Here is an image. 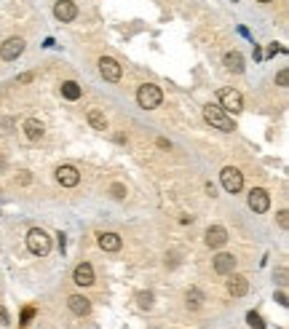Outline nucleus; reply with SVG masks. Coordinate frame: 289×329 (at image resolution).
I'll return each instance as SVG.
<instances>
[{
    "label": "nucleus",
    "instance_id": "9b49d317",
    "mask_svg": "<svg viewBox=\"0 0 289 329\" xmlns=\"http://www.w3.org/2000/svg\"><path fill=\"white\" fill-rule=\"evenodd\" d=\"M72 281H75L78 287H91L94 284V268L89 262L75 265V270H72Z\"/></svg>",
    "mask_w": 289,
    "mask_h": 329
},
{
    "label": "nucleus",
    "instance_id": "39448f33",
    "mask_svg": "<svg viewBox=\"0 0 289 329\" xmlns=\"http://www.w3.org/2000/svg\"><path fill=\"white\" fill-rule=\"evenodd\" d=\"M220 107L231 113H241L244 110V97L236 89H220Z\"/></svg>",
    "mask_w": 289,
    "mask_h": 329
},
{
    "label": "nucleus",
    "instance_id": "9d476101",
    "mask_svg": "<svg viewBox=\"0 0 289 329\" xmlns=\"http://www.w3.org/2000/svg\"><path fill=\"white\" fill-rule=\"evenodd\" d=\"M56 182L65 185V187H75L80 182V174H78L75 166H67V163H65V166L56 169Z\"/></svg>",
    "mask_w": 289,
    "mask_h": 329
},
{
    "label": "nucleus",
    "instance_id": "423d86ee",
    "mask_svg": "<svg viewBox=\"0 0 289 329\" xmlns=\"http://www.w3.org/2000/svg\"><path fill=\"white\" fill-rule=\"evenodd\" d=\"M99 73L105 80H110V83H118L120 75H123V67H120L113 56H102L99 59Z\"/></svg>",
    "mask_w": 289,
    "mask_h": 329
},
{
    "label": "nucleus",
    "instance_id": "7c9ffc66",
    "mask_svg": "<svg viewBox=\"0 0 289 329\" xmlns=\"http://www.w3.org/2000/svg\"><path fill=\"white\" fill-rule=\"evenodd\" d=\"M279 51H284V49H281V46H276V43H273L271 49H268V54H279Z\"/></svg>",
    "mask_w": 289,
    "mask_h": 329
},
{
    "label": "nucleus",
    "instance_id": "5701e85b",
    "mask_svg": "<svg viewBox=\"0 0 289 329\" xmlns=\"http://www.w3.org/2000/svg\"><path fill=\"white\" fill-rule=\"evenodd\" d=\"M137 300H139V308H150V305H153V295H150V292H139Z\"/></svg>",
    "mask_w": 289,
    "mask_h": 329
},
{
    "label": "nucleus",
    "instance_id": "f8f14e48",
    "mask_svg": "<svg viewBox=\"0 0 289 329\" xmlns=\"http://www.w3.org/2000/svg\"><path fill=\"white\" fill-rule=\"evenodd\" d=\"M214 270L220 276H231L233 270H236V257L228 254V252H220V254L214 257Z\"/></svg>",
    "mask_w": 289,
    "mask_h": 329
},
{
    "label": "nucleus",
    "instance_id": "6ab92c4d",
    "mask_svg": "<svg viewBox=\"0 0 289 329\" xmlns=\"http://www.w3.org/2000/svg\"><path fill=\"white\" fill-rule=\"evenodd\" d=\"M62 97L70 99V102L80 99V86L75 83V80H65V83H62Z\"/></svg>",
    "mask_w": 289,
    "mask_h": 329
},
{
    "label": "nucleus",
    "instance_id": "b1692460",
    "mask_svg": "<svg viewBox=\"0 0 289 329\" xmlns=\"http://www.w3.org/2000/svg\"><path fill=\"white\" fill-rule=\"evenodd\" d=\"M32 316H35V308H32V305H27V308L22 311V324H30Z\"/></svg>",
    "mask_w": 289,
    "mask_h": 329
},
{
    "label": "nucleus",
    "instance_id": "c85d7f7f",
    "mask_svg": "<svg viewBox=\"0 0 289 329\" xmlns=\"http://www.w3.org/2000/svg\"><path fill=\"white\" fill-rule=\"evenodd\" d=\"M0 324H8V311L0 308Z\"/></svg>",
    "mask_w": 289,
    "mask_h": 329
},
{
    "label": "nucleus",
    "instance_id": "7ed1b4c3",
    "mask_svg": "<svg viewBox=\"0 0 289 329\" xmlns=\"http://www.w3.org/2000/svg\"><path fill=\"white\" fill-rule=\"evenodd\" d=\"M137 102H139V107H144V110H155L163 102V91L158 86H153V83H144L137 91Z\"/></svg>",
    "mask_w": 289,
    "mask_h": 329
},
{
    "label": "nucleus",
    "instance_id": "a211bd4d",
    "mask_svg": "<svg viewBox=\"0 0 289 329\" xmlns=\"http://www.w3.org/2000/svg\"><path fill=\"white\" fill-rule=\"evenodd\" d=\"M24 134H27V139H40L43 137V123L35 121V118L24 121Z\"/></svg>",
    "mask_w": 289,
    "mask_h": 329
},
{
    "label": "nucleus",
    "instance_id": "2f4dec72",
    "mask_svg": "<svg viewBox=\"0 0 289 329\" xmlns=\"http://www.w3.org/2000/svg\"><path fill=\"white\" fill-rule=\"evenodd\" d=\"M257 3H271V0H257Z\"/></svg>",
    "mask_w": 289,
    "mask_h": 329
},
{
    "label": "nucleus",
    "instance_id": "a878e982",
    "mask_svg": "<svg viewBox=\"0 0 289 329\" xmlns=\"http://www.w3.org/2000/svg\"><path fill=\"white\" fill-rule=\"evenodd\" d=\"M279 225H281V228H286V225H289V217H286V211H279Z\"/></svg>",
    "mask_w": 289,
    "mask_h": 329
},
{
    "label": "nucleus",
    "instance_id": "6e6552de",
    "mask_svg": "<svg viewBox=\"0 0 289 329\" xmlns=\"http://www.w3.org/2000/svg\"><path fill=\"white\" fill-rule=\"evenodd\" d=\"M22 51H24V40H22V38H8L3 46H0V56H3L6 62L19 59Z\"/></svg>",
    "mask_w": 289,
    "mask_h": 329
},
{
    "label": "nucleus",
    "instance_id": "f03ea898",
    "mask_svg": "<svg viewBox=\"0 0 289 329\" xmlns=\"http://www.w3.org/2000/svg\"><path fill=\"white\" fill-rule=\"evenodd\" d=\"M27 249L32 254H38V257H46L48 252H51V236H48L46 230H40V228H32L27 233Z\"/></svg>",
    "mask_w": 289,
    "mask_h": 329
},
{
    "label": "nucleus",
    "instance_id": "20e7f679",
    "mask_svg": "<svg viewBox=\"0 0 289 329\" xmlns=\"http://www.w3.org/2000/svg\"><path fill=\"white\" fill-rule=\"evenodd\" d=\"M220 180H222V187L228 193H241V187H244V174H241L236 166H225L220 171Z\"/></svg>",
    "mask_w": 289,
    "mask_h": 329
},
{
    "label": "nucleus",
    "instance_id": "cd10ccee",
    "mask_svg": "<svg viewBox=\"0 0 289 329\" xmlns=\"http://www.w3.org/2000/svg\"><path fill=\"white\" fill-rule=\"evenodd\" d=\"M276 300H279L281 308H286V292H279V295H276Z\"/></svg>",
    "mask_w": 289,
    "mask_h": 329
},
{
    "label": "nucleus",
    "instance_id": "ddd939ff",
    "mask_svg": "<svg viewBox=\"0 0 289 329\" xmlns=\"http://www.w3.org/2000/svg\"><path fill=\"white\" fill-rule=\"evenodd\" d=\"M225 241H228V230L222 225H212L207 230V246H212V249H220Z\"/></svg>",
    "mask_w": 289,
    "mask_h": 329
},
{
    "label": "nucleus",
    "instance_id": "c756f323",
    "mask_svg": "<svg viewBox=\"0 0 289 329\" xmlns=\"http://www.w3.org/2000/svg\"><path fill=\"white\" fill-rule=\"evenodd\" d=\"M279 284H286V270L284 268L279 270Z\"/></svg>",
    "mask_w": 289,
    "mask_h": 329
},
{
    "label": "nucleus",
    "instance_id": "4be33fe9",
    "mask_svg": "<svg viewBox=\"0 0 289 329\" xmlns=\"http://www.w3.org/2000/svg\"><path fill=\"white\" fill-rule=\"evenodd\" d=\"M201 300H203V295H201L198 289H190V292H188V308H198Z\"/></svg>",
    "mask_w": 289,
    "mask_h": 329
},
{
    "label": "nucleus",
    "instance_id": "bb28decb",
    "mask_svg": "<svg viewBox=\"0 0 289 329\" xmlns=\"http://www.w3.org/2000/svg\"><path fill=\"white\" fill-rule=\"evenodd\" d=\"M113 195H115V198H123L126 193H123V187H120V185H113Z\"/></svg>",
    "mask_w": 289,
    "mask_h": 329
},
{
    "label": "nucleus",
    "instance_id": "0eeeda50",
    "mask_svg": "<svg viewBox=\"0 0 289 329\" xmlns=\"http://www.w3.org/2000/svg\"><path fill=\"white\" fill-rule=\"evenodd\" d=\"M249 209L255 211V214H265V211L271 209V195L262 190V187H252L249 193Z\"/></svg>",
    "mask_w": 289,
    "mask_h": 329
},
{
    "label": "nucleus",
    "instance_id": "f3484780",
    "mask_svg": "<svg viewBox=\"0 0 289 329\" xmlns=\"http://www.w3.org/2000/svg\"><path fill=\"white\" fill-rule=\"evenodd\" d=\"M222 62H225V67L231 70V73H244V56H241L238 51H228Z\"/></svg>",
    "mask_w": 289,
    "mask_h": 329
},
{
    "label": "nucleus",
    "instance_id": "393cba45",
    "mask_svg": "<svg viewBox=\"0 0 289 329\" xmlns=\"http://www.w3.org/2000/svg\"><path fill=\"white\" fill-rule=\"evenodd\" d=\"M276 83H279L281 89H286V83H289V73H286V70H281V73L276 75Z\"/></svg>",
    "mask_w": 289,
    "mask_h": 329
},
{
    "label": "nucleus",
    "instance_id": "4468645a",
    "mask_svg": "<svg viewBox=\"0 0 289 329\" xmlns=\"http://www.w3.org/2000/svg\"><path fill=\"white\" fill-rule=\"evenodd\" d=\"M96 241H99V246H102L105 252H118L120 246H123V241H120L118 233H99Z\"/></svg>",
    "mask_w": 289,
    "mask_h": 329
},
{
    "label": "nucleus",
    "instance_id": "412c9836",
    "mask_svg": "<svg viewBox=\"0 0 289 329\" xmlns=\"http://www.w3.org/2000/svg\"><path fill=\"white\" fill-rule=\"evenodd\" d=\"M246 321H249V326H252V329H265L262 316H260V313H255V311H249V313H246Z\"/></svg>",
    "mask_w": 289,
    "mask_h": 329
},
{
    "label": "nucleus",
    "instance_id": "1a4fd4ad",
    "mask_svg": "<svg viewBox=\"0 0 289 329\" xmlns=\"http://www.w3.org/2000/svg\"><path fill=\"white\" fill-rule=\"evenodd\" d=\"M54 16H56L59 21H72V19L78 16V6L72 3V0H56Z\"/></svg>",
    "mask_w": 289,
    "mask_h": 329
},
{
    "label": "nucleus",
    "instance_id": "f257e3e1",
    "mask_svg": "<svg viewBox=\"0 0 289 329\" xmlns=\"http://www.w3.org/2000/svg\"><path fill=\"white\" fill-rule=\"evenodd\" d=\"M203 121H207L212 128H220V131H233L236 128L233 118L220 107V104H207V107H203Z\"/></svg>",
    "mask_w": 289,
    "mask_h": 329
},
{
    "label": "nucleus",
    "instance_id": "dca6fc26",
    "mask_svg": "<svg viewBox=\"0 0 289 329\" xmlns=\"http://www.w3.org/2000/svg\"><path fill=\"white\" fill-rule=\"evenodd\" d=\"M67 305H70V311L75 313V316H86V313L91 311L89 297H83V295H72V297L67 300Z\"/></svg>",
    "mask_w": 289,
    "mask_h": 329
},
{
    "label": "nucleus",
    "instance_id": "aec40b11",
    "mask_svg": "<svg viewBox=\"0 0 289 329\" xmlns=\"http://www.w3.org/2000/svg\"><path fill=\"white\" fill-rule=\"evenodd\" d=\"M89 123H91V128H107V118L99 113V110H89Z\"/></svg>",
    "mask_w": 289,
    "mask_h": 329
},
{
    "label": "nucleus",
    "instance_id": "2eb2a0df",
    "mask_svg": "<svg viewBox=\"0 0 289 329\" xmlns=\"http://www.w3.org/2000/svg\"><path fill=\"white\" fill-rule=\"evenodd\" d=\"M233 276V273H231ZM228 292H231L233 297H244L246 292H249V281L244 276H233V278H228Z\"/></svg>",
    "mask_w": 289,
    "mask_h": 329
}]
</instances>
